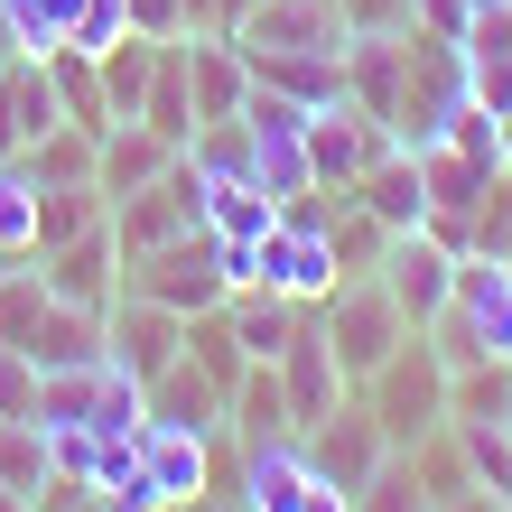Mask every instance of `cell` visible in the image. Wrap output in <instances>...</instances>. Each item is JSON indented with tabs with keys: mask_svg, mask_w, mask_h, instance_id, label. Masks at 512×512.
I'll list each match as a JSON object with an SVG mask.
<instances>
[{
	"mask_svg": "<svg viewBox=\"0 0 512 512\" xmlns=\"http://www.w3.org/2000/svg\"><path fill=\"white\" fill-rule=\"evenodd\" d=\"M224 317H233V336H243V354H252V364H280V354H289V336H298V317H308V308L252 280V289H233V298H224Z\"/></svg>",
	"mask_w": 512,
	"mask_h": 512,
	"instance_id": "21",
	"label": "cell"
},
{
	"mask_svg": "<svg viewBox=\"0 0 512 512\" xmlns=\"http://www.w3.org/2000/svg\"><path fill=\"white\" fill-rule=\"evenodd\" d=\"M298 447H308V466L326 475V485H345V494H354V485H364V475L391 457V438H382V419L364 410V391H345V401L326 410L317 429H298Z\"/></svg>",
	"mask_w": 512,
	"mask_h": 512,
	"instance_id": "10",
	"label": "cell"
},
{
	"mask_svg": "<svg viewBox=\"0 0 512 512\" xmlns=\"http://www.w3.org/2000/svg\"><path fill=\"white\" fill-rule=\"evenodd\" d=\"M140 122L159 131L168 149L196 140V94H187V47H177V38H159V75H149V94H140Z\"/></svg>",
	"mask_w": 512,
	"mask_h": 512,
	"instance_id": "22",
	"label": "cell"
},
{
	"mask_svg": "<svg viewBox=\"0 0 512 512\" xmlns=\"http://www.w3.org/2000/svg\"><path fill=\"white\" fill-rule=\"evenodd\" d=\"M280 391H289V429H317V419L354 391L345 364H336V345L317 336V317H298V336H289V354H280Z\"/></svg>",
	"mask_w": 512,
	"mask_h": 512,
	"instance_id": "15",
	"label": "cell"
},
{
	"mask_svg": "<svg viewBox=\"0 0 512 512\" xmlns=\"http://www.w3.org/2000/svg\"><path fill=\"white\" fill-rule=\"evenodd\" d=\"M410 28H429V38L457 47L466 28H475V10H466V0H410Z\"/></svg>",
	"mask_w": 512,
	"mask_h": 512,
	"instance_id": "38",
	"label": "cell"
},
{
	"mask_svg": "<svg viewBox=\"0 0 512 512\" xmlns=\"http://www.w3.org/2000/svg\"><path fill=\"white\" fill-rule=\"evenodd\" d=\"M373 280L391 289V308H401L410 326H429L447 298H457V252H447L438 233H419V224H410V233H391V252H382Z\"/></svg>",
	"mask_w": 512,
	"mask_h": 512,
	"instance_id": "8",
	"label": "cell"
},
{
	"mask_svg": "<svg viewBox=\"0 0 512 512\" xmlns=\"http://www.w3.org/2000/svg\"><path fill=\"white\" fill-rule=\"evenodd\" d=\"M38 270H47V298H66V308H94V317H103L112 298H122V243H112V224L56 243Z\"/></svg>",
	"mask_w": 512,
	"mask_h": 512,
	"instance_id": "13",
	"label": "cell"
},
{
	"mask_svg": "<svg viewBox=\"0 0 512 512\" xmlns=\"http://www.w3.org/2000/svg\"><path fill=\"white\" fill-rule=\"evenodd\" d=\"M243 512H354V494L326 485L298 438H261L243 447Z\"/></svg>",
	"mask_w": 512,
	"mask_h": 512,
	"instance_id": "6",
	"label": "cell"
},
{
	"mask_svg": "<svg viewBox=\"0 0 512 512\" xmlns=\"http://www.w3.org/2000/svg\"><path fill=\"white\" fill-rule=\"evenodd\" d=\"M233 38L243 47H289V56H345V10L336 0H243L233 10Z\"/></svg>",
	"mask_w": 512,
	"mask_h": 512,
	"instance_id": "9",
	"label": "cell"
},
{
	"mask_svg": "<svg viewBox=\"0 0 512 512\" xmlns=\"http://www.w3.org/2000/svg\"><path fill=\"white\" fill-rule=\"evenodd\" d=\"M410 466H419V485H429V512H438L447 494H466V485H475L466 457H457V429H429V438L410 447Z\"/></svg>",
	"mask_w": 512,
	"mask_h": 512,
	"instance_id": "36",
	"label": "cell"
},
{
	"mask_svg": "<svg viewBox=\"0 0 512 512\" xmlns=\"http://www.w3.org/2000/svg\"><path fill=\"white\" fill-rule=\"evenodd\" d=\"M280 224V196H261V177H215L205 187V233L215 243H261Z\"/></svg>",
	"mask_w": 512,
	"mask_h": 512,
	"instance_id": "25",
	"label": "cell"
},
{
	"mask_svg": "<svg viewBox=\"0 0 512 512\" xmlns=\"http://www.w3.org/2000/svg\"><path fill=\"white\" fill-rule=\"evenodd\" d=\"M38 66H47V84H56V103H66V122L103 140V131H112V103H103V66H94L84 47H47Z\"/></svg>",
	"mask_w": 512,
	"mask_h": 512,
	"instance_id": "26",
	"label": "cell"
},
{
	"mask_svg": "<svg viewBox=\"0 0 512 512\" xmlns=\"http://www.w3.org/2000/svg\"><path fill=\"white\" fill-rule=\"evenodd\" d=\"M243 131H252V177H261V196H308L317 187V168H308V112L280 103V94H261L252 84V103H243Z\"/></svg>",
	"mask_w": 512,
	"mask_h": 512,
	"instance_id": "7",
	"label": "cell"
},
{
	"mask_svg": "<svg viewBox=\"0 0 512 512\" xmlns=\"http://www.w3.org/2000/svg\"><path fill=\"white\" fill-rule=\"evenodd\" d=\"M94 149H103L94 131H75V122H56L47 140H28V149H19L10 168H28V187H84V177H94Z\"/></svg>",
	"mask_w": 512,
	"mask_h": 512,
	"instance_id": "27",
	"label": "cell"
},
{
	"mask_svg": "<svg viewBox=\"0 0 512 512\" xmlns=\"http://www.w3.org/2000/svg\"><path fill=\"white\" fill-rule=\"evenodd\" d=\"M354 512H429V485H419V466H410V447H391V457L354 485Z\"/></svg>",
	"mask_w": 512,
	"mask_h": 512,
	"instance_id": "33",
	"label": "cell"
},
{
	"mask_svg": "<svg viewBox=\"0 0 512 512\" xmlns=\"http://www.w3.org/2000/svg\"><path fill=\"white\" fill-rule=\"evenodd\" d=\"M354 391H364V410L382 419V438H391V447H419L429 429H447V364H438V345H429V336H410L391 364H373Z\"/></svg>",
	"mask_w": 512,
	"mask_h": 512,
	"instance_id": "3",
	"label": "cell"
},
{
	"mask_svg": "<svg viewBox=\"0 0 512 512\" xmlns=\"http://www.w3.org/2000/svg\"><path fill=\"white\" fill-rule=\"evenodd\" d=\"M94 224H112V196L94 177H84V187H38V261L56 243H75V233H94Z\"/></svg>",
	"mask_w": 512,
	"mask_h": 512,
	"instance_id": "28",
	"label": "cell"
},
{
	"mask_svg": "<svg viewBox=\"0 0 512 512\" xmlns=\"http://www.w3.org/2000/svg\"><path fill=\"white\" fill-rule=\"evenodd\" d=\"M308 317H317V336L336 345L345 382H364L373 364H391V354H401V345L419 336V326H410L401 308H391V289H382V280H336V289H326Z\"/></svg>",
	"mask_w": 512,
	"mask_h": 512,
	"instance_id": "4",
	"label": "cell"
},
{
	"mask_svg": "<svg viewBox=\"0 0 512 512\" xmlns=\"http://www.w3.org/2000/svg\"><path fill=\"white\" fill-rule=\"evenodd\" d=\"M38 317H47V270L38 261H10V270H0V345H28Z\"/></svg>",
	"mask_w": 512,
	"mask_h": 512,
	"instance_id": "35",
	"label": "cell"
},
{
	"mask_svg": "<svg viewBox=\"0 0 512 512\" xmlns=\"http://www.w3.org/2000/svg\"><path fill=\"white\" fill-rule=\"evenodd\" d=\"M38 429H140V382L112 364V354H94V364H56L38 373Z\"/></svg>",
	"mask_w": 512,
	"mask_h": 512,
	"instance_id": "5",
	"label": "cell"
},
{
	"mask_svg": "<svg viewBox=\"0 0 512 512\" xmlns=\"http://www.w3.org/2000/svg\"><path fill=\"white\" fill-rule=\"evenodd\" d=\"M187 224H196V215L177 205L168 177H159V187H140V196H112V243H122V261H131V252H159L168 233H187Z\"/></svg>",
	"mask_w": 512,
	"mask_h": 512,
	"instance_id": "23",
	"label": "cell"
},
{
	"mask_svg": "<svg viewBox=\"0 0 512 512\" xmlns=\"http://www.w3.org/2000/svg\"><path fill=\"white\" fill-rule=\"evenodd\" d=\"M103 354V317L94 308H66V298H47V317L28 326V364L56 373V364H94Z\"/></svg>",
	"mask_w": 512,
	"mask_h": 512,
	"instance_id": "24",
	"label": "cell"
},
{
	"mask_svg": "<svg viewBox=\"0 0 512 512\" xmlns=\"http://www.w3.org/2000/svg\"><path fill=\"white\" fill-rule=\"evenodd\" d=\"M345 10V28L364 38V28H410V0H336Z\"/></svg>",
	"mask_w": 512,
	"mask_h": 512,
	"instance_id": "39",
	"label": "cell"
},
{
	"mask_svg": "<svg viewBox=\"0 0 512 512\" xmlns=\"http://www.w3.org/2000/svg\"><path fill=\"white\" fill-rule=\"evenodd\" d=\"M10 261H38V187H28V168H0V270Z\"/></svg>",
	"mask_w": 512,
	"mask_h": 512,
	"instance_id": "32",
	"label": "cell"
},
{
	"mask_svg": "<svg viewBox=\"0 0 512 512\" xmlns=\"http://www.w3.org/2000/svg\"><path fill=\"white\" fill-rule=\"evenodd\" d=\"M122 289L131 298H159V308H177V317H205V308H224V298H233L224 243L205 224H187V233H168L159 252H131L122 261Z\"/></svg>",
	"mask_w": 512,
	"mask_h": 512,
	"instance_id": "2",
	"label": "cell"
},
{
	"mask_svg": "<svg viewBox=\"0 0 512 512\" xmlns=\"http://www.w3.org/2000/svg\"><path fill=\"white\" fill-rule=\"evenodd\" d=\"M28 410H38V364H28V345H0V419Z\"/></svg>",
	"mask_w": 512,
	"mask_h": 512,
	"instance_id": "37",
	"label": "cell"
},
{
	"mask_svg": "<svg viewBox=\"0 0 512 512\" xmlns=\"http://www.w3.org/2000/svg\"><path fill=\"white\" fill-rule=\"evenodd\" d=\"M140 419H159V429H196V438H224V382H205V373L187 364V345H177V364L140 382Z\"/></svg>",
	"mask_w": 512,
	"mask_h": 512,
	"instance_id": "17",
	"label": "cell"
},
{
	"mask_svg": "<svg viewBox=\"0 0 512 512\" xmlns=\"http://www.w3.org/2000/svg\"><path fill=\"white\" fill-rule=\"evenodd\" d=\"M252 280H261V289H280V298H298V308H317V298L336 289L345 270H336L326 224H289V215H280V224L261 233V270H252Z\"/></svg>",
	"mask_w": 512,
	"mask_h": 512,
	"instance_id": "11",
	"label": "cell"
},
{
	"mask_svg": "<svg viewBox=\"0 0 512 512\" xmlns=\"http://www.w3.org/2000/svg\"><path fill=\"white\" fill-rule=\"evenodd\" d=\"M447 429H457L466 475H475L494 503H512V429H503V419H447Z\"/></svg>",
	"mask_w": 512,
	"mask_h": 512,
	"instance_id": "29",
	"label": "cell"
},
{
	"mask_svg": "<svg viewBox=\"0 0 512 512\" xmlns=\"http://www.w3.org/2000/svg\"><path fill=\"white\" fill-rule=\"evenodd\" d=\"M168 159H177V149L149 131V122H112L103 149H94V187L103 196H140V187H159V177H168Z\"/></svg>",
	"mask_w": 512,
	"mask_h": 512,
	"instance_id": "19",
	"label": "cell"
},
{
	"mask_svg": "<svg viewBox=\"0 0 512 512\" xmlns=\"http://www.w3.org/2000/svg\"><path fill=\"white\" fill-rule=\"evenodd\" d=\"M354 205H364L373 224H391V233L429 224V187H419V149H410V140H382L373 159H364V177H354Z\"/></svg>",
	"mask_w": 512,
	"mask_h": 512,
	"instance_id": "16",
	"label": "cell"
},
{
	"mask_svg": "<svg viewBox=\"0 0 512 512\" xmlns=\"http://www.w3.org/2000/svg\"><path fill=\"white\" fill-rule=\"evenodd\" d=\"M466 10H503V0H466Z\"/></svg>",
	"mask_w": 512,
	"mask_h": 512,
	"instance_id": "43",
	"label": "cell"
},
{
	"mask_svg": "<svg viewBox=\"0 0 512 512\" xmlns=\"http://www.w3.org/2000/svg\"><path fill=\"white\" fill-rule=\"evenodd\" d=\"M382 140H391V131H382V122H364L354 103L308 112V168H317V187H354V177H364V159H373Z\"/></svg>",
	"mask_w": 512,
	"mask_h": 512,
	"instance_id": "18",
	"label": "cell"
},
{
	"mask_svg": "<svg viewBox=\"0 0 512 512\" xmlns=\"http://www.w3.org/2000/svg\"><path fill=\"white\" fill-rule=\"evenodd\" d=\"M224 429H233V447L298 438V429H289V391H280V364H243V382L224 391Z\"/></svg>",
	"mask_w": 512,
	"mask_h": 512,
	"instance_id": "20",
	"label": "cell"
},
{
	"mask_svg": "<svg viewBox=\"0 0 512 512\" xmlns=\"http://www.w3.org/2000/svg\"><path fill=\"white\" fill-rule=\"evenodd\" d=\"M0 512H28V494H19V485H0Z\"/></svg>",
	"mask_w": 512,
	"mask_h": 512,
	"instance_id": "41",
	"label": "cell"
},
{
	"mask_svg": "<svg viewBox=\"0 0 512 512\" xmlns=\"http://www.w3.org/2000/svg\"><path fill=\"white\" fill-rule=\"evenodd\" d=\"M140 475H149V494H159V512H187L205 494V475H215V438L140 419Z\"/></svg>",
	"mask_w": 512,
	"mask_h": 512,
	"instance_id": "14",
	"label": "cell"
},
{
	"mask_svg": "<svg viewBox=\"0 0 512 512\" xmlns=\"http://www.w3.org/2000/svg\"><path fill=\"white\" fill-rule=\"evenodd\" d=\"M47 475H56V447H47V429H38V419H0V485L38 494Z\"/></svg>",
	"mask_w": 512,
	"mask_h": 512,
	"instance_id": "31",
	"label": "cell"
},
{
	"mask_svg": "<svg viewBox=\"0 0 512 512\" xmlns=\"http://www.w3.org/2000/svg\"><path fill=\"white\" fill-rule=\"evenodd\" d=\"M326 243H336V270H345V280H373L382 252H391V224H373L364 205H345V215L326 224Z\"/></svg>",
	"mask_w": 512,
	"mask_h": 512,
	"instance_id": "34",
	"label": "cell"
},
{
	"mask_svg": "<svg viewBox=\"0 0 512 512\" xmlns=\"http://www.w3.org/2000/svg\"><path fill=\"white\" fill-rule=\"evenodd\" d=\"M10 56H19V28H10V10H0V66H10Z\"/></svg>",
	"mask_w": 512,
	"mask_h": 512,
	"instance_id": "40",
	"label": "cell"
},
{
	"mask_svg": "<svg viewBox=\"0 0 512 512\" xmlns=\"http://www.w3.org/2000/svg\"><path fill=\"white\" fill-rule=\"evenodd\" d=\"M419 336L438 345L447 373L475 364V354H503V364H512V270H503L494 252H466V261H457V298H447Z\"/></svg>",
	"mask_w": 512,
	"mask_h": 512,
	"instance_id": "1",
	"label": "cell"
},
{
	"mask_svg": "<svg viewBox=\"0 0 512 512\" xmlns=\"http://www.w3.org/2000/svg\"><path fill=\"white\" fill-rule=\"evenodd\" d=\"M177 345H187V317L159 308V298H131V289H122V298L103 308V354H112L131 382L168 373V364H177Z\"/></svg>",
	"mask_w": 512,
	"mask_h": 512,
	"instance_id": "12",
	"label": "cell"
},
{
	"mask_svg": "<svg viewBox=\"0 0 512 512\" xmlns=\"http://www.w3.org/2000/svg\"><path fill=\"white\" fill-rule=\"evenodd\" d=\"M187 364L205 373V382H243V364H252V354H243V336H233V317L224 308H205V317H187Z\"/></svg>",
	"mask_w": 512,
	"mask_h": 512,
	"instance_id": "30",
	"label": "cell"
},
{
	"mask_svg": "<svg viewBox=\"0 0 512 512\" xmlns=\"http://www.w3.org/2000/svg\"><path fill=\"white\" fill-rule=\"evenodd\" d=\"M494 261H503V270H512V233H503V252H494Z\"/></svg>",
	"mask_w": 512,
	"mask_h": 512,
	"instance_id": "42",
	"label": "cell"
}]
</instances>
